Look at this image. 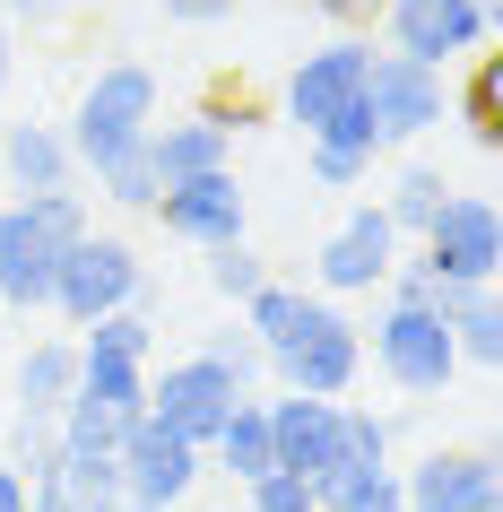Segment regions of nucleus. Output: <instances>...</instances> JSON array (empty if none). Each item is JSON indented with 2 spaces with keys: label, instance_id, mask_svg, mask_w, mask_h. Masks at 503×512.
Segmentation results:
<instances>
[{
  "label": "nucleus",
  "instance_id": "nucleus-1",
  "mask_svg": "<svg viewBox=\"0 0 503 512\" xmlns=\"http://www.w3.org/2000/svg\"><path fill=\"white\" fill-rule=\"evenodd\" d=\"M148 122H157V70H139V61H113V70H96L79 96V113H70V157H79V174H96V165L113 157H139L148 148Z\"/></svg>",
  "mask_w": 503,
  "mask_h": 512
},
{
  "label": "nucleus",
  "instance_id": "nucleus-2",
  "mask_svg": "<svg viewBox=\"0 0 503 512\" xmlns=\"http://www.w3.org/2000/svg\"><path fill=\"white\" fill-rule=\"evenodd\" d=\"M269 374H278V391L347 400V391H356V374H365V330L339 313V296H304L295 330L269 348Z\"/></svg>",
  "mask_w": 503,
  "mask_h": 512
},
{
  "label": "nucleus",
  "instance_id": "nucleus-3",
  "mask_svg": "<svg viewBox=\"0 0 503 512\" xmlns=\"http://www.w3.org/2000/svg\"><path fill=\"white\" fill-rule=\"evenodd\" d=\"M373 374L391 382V391H408V400H443L451 374H460V348H451L443 304L382 296V313H373Z\"/></svg>",
  "mask_w": 503,
  "mask_h": 512
},
{
  "label": "nucleus",
  "instance_id": "nucleus-4",
  "mask_svg": "<svg viewBox=\"0 0 503 512\" xmlns=\"http://www.w3.org/2000/svg\"><path fill=\"white\" fill-rule=\"evenodd\" d=\"M113 304H157V287H148V261H139L122 235H96V226H87L79 243H61L53 313L70 330H87L96 313H113Z\"/></svg>",
  "mask_w": 503,
  "mask_h": 512
},
{
  "label": "nucleus",
  "instance_id": "nucleus-5",
  "mask_svg": "<svg viewBox=\"0 0 503 512\" xmlns=\"http://www.w3.org/2000/svg\"><path fill=\"white\" fill-rule=\"evenodd\" d=\"M417 261L443 287H495L503 270V217H495V191H443V209L425 217V235H417Z\"/></svg>",
  "mask_w": 503,
  "mask_h": 512
},
{
  "label": "nucleus",
  "instance_id": "nucleus-6",
  "mask_svg": "<svg viewBox=\"0 0 503 512\" xmlns=\"http://www.w3.org/2000/svg\"><path fill=\"white\" fill-rule=\"evenodd\" d=\"M139 417H148V365H131V356H79V382H70L53 426L79 452H113Z\"/></svg>",
  "mask_w": 503,
  "mask_h": 512
},
{
  "label": "nucleus",
  "instance_id": "nucleus-7",
  "mask_svg": "<svg viewBox=\"0 0 503 512\" xmlns=\"http://www.w3.org/2000/svg\"><path fill=\"white\" fill-rule=\"evenodd\" d=\"M382 44L425 70H460L469 53L495 44V0H382Z\"/></svg>",
  "mask_w": 503,
  "mask_h": 512
},
{
  "label": "nucleus",
  "instance_id": "nucleus-8",
  "mask_svg": "<svg viewBox=\"0 0 503 512\" xmlns=\"http://www.w3.org/2000/svg\"><path fill=\"white\" fill-rule=\"evenodd\" d=\"M365 105H373V131H382V148H408V139L443 131L451 122V70H425V61L408 53H382L365 61Z\"/></svg>",
  "mask_w": 503,
  "mask_h": 512
},
{
  "label": "nucleus",
  "instance_id": "nucleus-9",
  "mask_svg": "<svg viewBox=\"0 0 503 512\" xmlns=\"http://www.w3.org/2000/svg\"><path fill=\"white\" fill-rule=\"evenodd\" d=\"M399 252H408V235L391 226V209H382V200H356V209L321 235L313 278H321V296H373V287L391 278Z\"/></svg>",
  "mask_w": 503,
  "mask_h": 512
},
{
  "label": "nucleus",
  "instance_id": "nucleus-10",
  "mask_svg": "<svg viewBox=\"0 0 503 512\" xmlns=\"http://www.w3.org/2000/svg\"><path fill=\"white\" fill-rule=\"evenodd\" d=\"M243 400V382L226 374V365H217V356H174V365H148V417H157V426H174L183 434V443H200V452H209V434L226 426V408Z\"/></svg>",
  "mask_w": 503,
  "mask_h": 512
},
{
  "label": "nucleus",
  "instance_id": "nucleus-11",
  "mask_svg": "<svg viewBox=\"0 0 503 512\" xmlns=\"http://www.w3.org/2000/svg\"><path fill=\"white\" fill-rule=\"evenodd\" d=\"M365 61H373V44L356 27L330 35V44H313V53L295 61V79H287V122L313 139V131H330L347 105H365Z\"/></svg>",
  "mask_w": 503,
  "mask_h": 512
},
{
  "label": "nucleus",
  "instance_id": "nucleus-12",
  "mask_svg": "<svg viewBox=\"0 0 503 512\" xmlns=\"http://www.w3.org/2000/svg\"><path fill=\"white\" fill-rule=\"evenodd\" d=\"M148 217H157L174 243H191V252H217V243H243V226H252V209H243V183L235 165H217V174H183V183H165L157 200H148Z\"/></svg>",
  "mask_w": 503,
  "mask_h": 512
},
{
  "label": "nucleus",
  "instance_id": "nucleus-13",
  "mask_svg": "<svg viewBox=\"0 0 503 512\" xmlns=\"http://www.w3.org/2000/svg\"><path fill=\"white\" fill-rule=\"evenodd\" d=\"M113 469H122V495H139V504H183L191 486L209 478V452L200 443H183L174 426H157V417H139L122 443H113Z\"/></svg>",
  "mask_w": 503,
  "mask_h": 512
},
{
  "label": "nucleus",
  "instance_id": "nucleus-14",
  "mask_svg": "<svg viewBox=\"0 0 503 512\" xmlns=\"http://www.w3.org/2000/svg\"><path fill=\"white\" fill-rule=\"evenodd\" d=\"M61 226L35 200H9L0 209V304L9 313H44L53 304V270H61Z\"/></svg>",
  "mask_w": 503,
  "mask_h": 512
},
{
  "label": "nucleus",
  "instance_id": "nucleus-15",
  "mask_svg": "<svg viewBox=\"0 0 503 512\" xmlns=\"http://www.w3.org/2000/svg\"><path fill=\"white\" fill-rule=\"evenodd\" d=\"M399 504L408 512H495L503 504V460L486 443H469V452H425L417 469H399Z\"/></svg>",
  "mask_w": 503,
  "mask_h": 512
},
{
  "label": "nucleus",
  "instance_id": "nucleus-16",
  "mask_svg": "<svg viewBox=\"0 0 503 512\" xmlns=\"http://www.w3.org/2000/svg\"><path fill=\"white\" fill-rule=\"evenodd\" d=\"M269 408V460L295 469V478H321L339 460V400H313V391H278Z\"/></svg>",
  "mask_w": 503,
  "mask_h": 512
},
{
  "label": "nucleus",
  "instance_id": "nucleus-17",
  "mask_svg": "<svg viewBox=\"0 0 503 512\" xmlns=\"http://www.w3.org/2000/svg\"><path fill=\"white\" fill-rule=\"evenodd\" d=\"M113 504H122V469H113V452L53 443V460L27 478V512H113Z\"/></svg>",
  "mask_w": 503,
  "mask_h": 512
},
{
  "label": "nucleus",
  "instance_id": "nucleus-18",
  "mask_svg": "<svg viewBox=\"0 0 503 512\" xmlns=\"http://www.w3.org/2000/svg\"><path fill=\"white\" fill-rule=\"evenodd\" d=\"M0 174H9L18 200H27V191L79 183V157H70V139H61L53 122H9V131H0Z\"/></svg>",
  "mask_w": 503,
  "mask_h": 512
},
{
  "label": "nucleus",
  "instance_id": "nucleus-19",
  "mask_svg": "<svg viewBox=\"0 0 503 512\" xmlns=\"http://www.w3.org/2000/svg\"><path fill=\"white\" fill-rule=\"evenodd\" d=\"M148 165H157V183H183V174H217V165H235V139L183 113V122H148Z\"/></svg>",
  "mask_w": 503,
  "mask_h": 512
},
{
  "label": "nucleus",
  "instance_id": "nucleus-20",
  "mask_svg": "<svg viewBox=\"0 0 503 512\" xmlns=\"http://www.w3.org/2000/svg\"><path fill=\"white\" fill-rule=\"evenodd\" d=\"M451 122H460V131H469V148H486V157L503 148V61H495V53H469V61H460Z\"/></svg>",
  "mask_w": 503,
  "mask_h": 512
},
{
  "label": "nucleus",
  "instance_id": "nucleus-21",
  "mask_svg": "<svg viewBox=\"0 0 503 512\" xmlns=\"http://www.w3.org/2000/svg\"><path fill=\"white\" fill-rule=\"evenodd\" d=\"M209 469H217V478H235V486H252L261 469H278V460H269V408L252 400V391H243V400L226 408V426L209 434Z\"/></svg>",
  "mask_w": 503,
  "mask_h": 512
},
{
  "label": "nucleus",
  "instance_id": "nucleus-22",
  "mask_svg": "<svg viewBox=\"0 0 503 512\" xmlns=\"http://www.w3.org/2000/svg\"><path fill=\"white\" fill-rule=\"evenodd\" d=\"M443 322H451V348H460V365H477V374H495V365H503V313H495V287H451V296H443Z\"/></svg>",
  "mask_w": 503,
  "mask_h": 512
},
{
  "label": "nucleus",
  "instance_id": "nucleus-23",
  "mask_svg": "<svg viewBox=\"0 0 503 512\" xmlns=\"http://www.w3.org/2000/svg\"><path fill=\"white\" fill-rule=\"evenodd\" d=\"M70 382H79V348L70 339H35L18 356V417H61Z\"/></svg>",
  "mask_w": 503,
  "mask_h": 512
},
{
  "label": "nucleus",
  "instance_id": "nucleus-24",
  "mask_svg": "<svg viewBox=\"0 0 503 512\" xmlns=\"http://www.w3.org/2000/svg\"><path fill=\"white\" fill-rule=\"evenodd\" d=\"M79 356H131V365H157V322H148V304H113L96 322L79 330Z\"/></svg>",
  "mask_w": 503,
  "mask_h": 512
},
{
  "label": "nucleus",
  "instance_id": "nucleus-25",
  "mask_svg": "<svg viewBox=\"0 0 503 512\" xmlns=\"http://www.w3.org/2000/svg\"><path fill=\"white\" fill-rule=\"evenodd\" d=\"M443 191H451V174H443V165H408V174L391 183V200H382V209H391V226H399V235L417 243V235H425V217L443 209Z\"/></svg>",
  "mask_w": 503,
  "mask_h": 512
},
{
  "label": "nucleus",
  "instance_id": "nucleus-26",
  "mask_svg": "<svg viewBox=\"0 0 503 512\" xmlns=\"http://www.w3.org/2000/svg\"><path fill=\"white\" fill-rule=\"evenodd\" d=\"M87 183H96V200H113V209H148V200H157V165H148V148H139V157H113V165H96V174H87Z\"/></svg>",
  "mask_w": 503,
  "mask_h": 512
},
{
  "label": "nucleus",
  "instance_id": "nucleus-27",
  "mask_svg": "<svg viewBox=\"0 0 503 512\" xmlns=\"http://www.w3.org/2000/svg\"><path fill=\"white\" fill-rule=\"evenodd\" d=\"M304 165H313L321 191H356L373 174V157H365V148H347V139H304Z\"/></svg>",
  "mask_w": 503,
  "mask_h": 512
},
{
  "label": "nucleus",
  "instance_id": "nucleus-28",
  "mask_svg": "<svg viewBox=\"0 0 503 512\" xmlns=\"http://www.w3.org/2000/svg\"><path fill=\"white\" fill-rule=\"evenodd\" d=\"M243 512H321L313 478H295V469H261V478L243 486Z\"/></svg>",
  "mask_w": 503,
  "mask_h": 512
},
{
  "label": "nucleus",
  "instance_id": "nucleus-29",
  "mask_svg": "<svg viewBox=\"0 0 503 512\" xmlns=\"http://www.w3.org/2000/svg\"><path fill=\"white\" fill-rule=\"evenodd\" d=\"M200 356H217V365H226V374H235L243 391H252V382L269 374V356H261V339H252V330H243V322H226V330H209V339H200Z\"/></svg>",
  "mask_w": 503,
  "mask_h": 512
},
{
  "label": "nucleus",
  "instance_id": "nucleus-30",
  "mask_svg": "<svg viewBox=\"0 0 503 512\" xmlns=\"http://www.w3.org/2000/svg\"><path fill=\"white\" fill-rule=\"evenodd\" d=\"M261 278H269V270H261V252H252V243H217V252H209V287H217L226 304H243Z\"/></svg>",
  "mask_w": 503,
  "mask_h": 512
},
{
  "label": "nucleus",
  "instance_id": "nucleus-31",
  "mask_svg": "<svg viewBox=\"0 0 503 512\" xmlns=\"http://www.w3.org/2000/svg\"><path fill=\"white\" fill-rule=\"evenodd\" d=\"M191 113H200V122H217V131H226V139L261 131V105H252V96H209V105H191Z\"/></svg>",
  "mask_w": 503,
  "mask_h": 512
},
{
  "label": "nucleus",
  "instance_id": "nucleus-32",
  "mask_svg": "<svg viewBox=\"0 0 503 512\" xmlns=\"http://www.w3.org/2000/svg\"><path fill=\"white\" fill-rule=\"evenodd\" d=\"M165 18L174 27H217V18H235V0H165Z\"/></svg>",
  "mask_w": 503,
  "mask_h": 512
},
{
  "label": "nucleus",
  "instance_id": "nucleus-33",
  "mask_svg": "<svg viewBox=\"0 0 503 512\" xmlns=\"http://www.w3.org/2000/svg\"><path fill=\"white\" fill-rule=\"evenodd\" d=\"M313 9H321V18H330V27H373V18H382V0H313Z\"/></svg>",
  "mask_w": 503,
  "mask_h": 512
},
{
  "label": "nucleus",
  "instance_id": "nucleus-34",
  "mask_svg": "<svg viewBox=\"0 0 503 512\" xmlns=\"http://www.w3.org/2000/svg\"><path fill=\"white\" fill-rule=\"evenodd\" d=\"M0 512H27V469L18 460H0Z\"/></svg>",
  "mask_w": 503,
  "mask_h": 512
},
{
  "label": "nucleus",
  "instance_id": "nucleus-35",
  "mask_svg": "<svg viewBox=\"0 0 503 512\" xmlns=\"http://www.w3.org/2000/svg\"><path fill=\"white\" fill-rule=\"evenodd\" d=\"M9 70H18V27L0 18V96H9Z\"/></svg>",
  "mask_w": 503,
  "mask_h": 512
},
{
  "label": "nucleus",
  "instance_id": "nucleus-36",
  "mask_svg": "<svg viewBox=\"0 0 503 512\" xmlns=\"http://www.w3.org/2000/svg\"><path fill=\"white\" fill-rule=\"evenodd\" d=\"M347 512H408V504H399V486H382V495H365V504H347Z\"/></svg>",
  "mask_w": 503,
  "mask_h": 512
},
{
  "label": "nucleus",
  "instance_id": "nucleus-37",
  "mask_svg": "<svg viewBox=\"0 0 503 512\" xmlns=\"http://www.w3.org/2000/svg\"><path fill=\"white\" fill-rule=\"evenodd\" d=\"M9 18H53V0H0Z\"/></svg>",
  "mask_w": 503,
  "mask_h": 512
},
{
  "label": "nucleus",
  "instance_id": "nucleus-38",
  "mask_svg": "<svg viewBox=\"0 0 503 512\" xmlns=\"http://www.w3.org/2000/svg\"><path fill=\"white\" fill-rule=\"evenodd\" d=\"M113 512H165V504H139V495H122V504H113Z\"/></svg>",
  "mask_w": 503,
  "mask_h": 512
},
{
  "label": "nucleus",
  "instance_id": "nucleus-39",
  "mask_svg": "<svg viewBox=\"0 0 503 512\" xmlns=\"http://www.w3.org/2000/svg\"><path fill=\"white\" fill-rule=\"evenodd\" d=\"M495 512H503V504H495Z\"/></svg>",
  "mask_w": 503,
  "mask_h": 512
},
{
  "label": "nucleus",
  "instance_id": "nucleus-40",
  "mask_svg": "<svg viewBox=\"0 0 503 512\" xmlns=\"http://www.w3.org/2000/svg\"><path fill=\"white\" fill-rule=\"evenodd\" d=\"M235 512H243V504H235Z\"/></svg>",
  "mask_w": 503,
  "mask_h": 512
}]
</instances>
